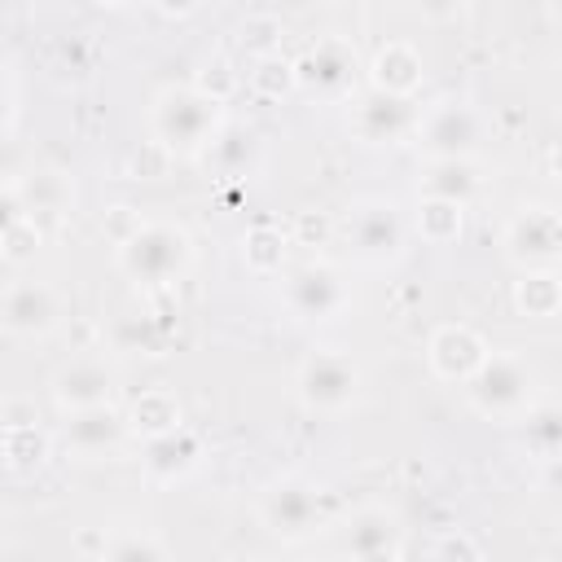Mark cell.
<instances>
[{
    "label": "cell",
    "mask_w": 562,
    "mask_h": 562,
    "mask_svg": "<svg viewBox=\"0 0 562 562\" xmlns=\"http://www.w3.org/2000/svg\"><path fill=\"white\" fill-rule=\"evenodd\" d=\"M193 259L189 233L171 220H140L123 241H114V263L127 281H136L140 290H162L171 281L184 277Z\"/></svg>",
    "instance_id": "cell-1"
},
{
    "label": "cell",
    "mask_w": 562,
    "mask_h": 562,
    "mask_svg": "<svg viewBox=\"0 0 562 562\" xmlns=\"http://www.w3.org/2000/svg\"><path fill=\"white\" fill-rule=\"evenodd\" d=\"M220 127H224V105L198 92L193 83H167L149 105L154 145L167 154H206Z\"/></svg>",
    "instance_id": "cell-2"
},
{
    "label": "cell",
    "mask_w": 562,
    "mask_h": 562,
    "mask_svg": "<svg viewBox=\"0 0 562 562\" xmlns=\"http://www.w3.org/2000/svg\"><path fill=\"white\" fill-rule=\"evenodd\" d=\"M474 413L492 422H522L536 395V369L522 351H487L483 364L461 382Z\"/></svg>",
    "instance_id": "cell-3"
},
{
    "label": "cell",
    "mask_w": 562,
    "mask_h": 562,
    "mask_svg": "<svg viewBox=\"0 0 562 562\" xmlns=\"http://www.w3.org/2000/svg\"><path fill=\"white\" fill-rule=\"evenodd\" d=\"M413 140L426 158H474L483 145V114L465 97H443L413 119Z\"/></svg>",
    "instance_id": "cell-4"
},
{
    "label": "cell",
    "mask_w": 562,
    "mask_h": 562,
    "mask_svg": "<svg viewBox=\"0 0 562 562\" xmlns=\"http://www.w3.org/2000/svg\"><path fill=\"white\" fill-rule=\"evenodd\" d=\"M505 259L518 263L522 272H558L562 259V220L553 206H522L509 215L501 233Z\"/></svg>",
    "instance_id": "cell-5"
},
{
    "label": "cell",
    "mask_w": 562,
    "mask_h": 562,
    "mask_svg": "<svg viewBox=\"0 0 562 562\" xmlns=\"http://www.w3.org/2000/svg\"><path fill=\"white\" fill-rule=\"evenodd\" d=\"M259 522L281 540H303L321 522V487L303 474H281L259 492Z\"/></svg>",
    "instance_id": "cell-6"
},
{
    "label": "cell",
    "mask_w": 562,
    "mask_h": 562,
    "mask_svg": "<svg viewBox=\"0 0 562 562\" xmlns=\"http://www.w3.org/2000/svg\"><path fill=\"white\" fill-rule=\"evenodd\" d=\"M290 66H294V83L325 101L347 97L356 88V70H360L356 48L342 35H316L299 57H290Z\"/></svg>",
    "instance_id": "cell-7"
},
{
    "label": "cell",
    "mask_w": 562,
    "mask_h": 562,
    "mask_svg": "<svg viewBox=\"0 0 562 562\" xmlns=\"http://www.w3.org/2000/svg\"><path fill=\"white\" fill-rule=\"evenodd\" d=\"M299 400L312 413H342L360 395V369L347 351H312L299 364Z\"/></svg>",
    "instance_id": "cell-8"
},
{
    "label": "cell",
    "mask_w": 562,
    "mask_h": 562,
    "mask_svg": "<svg viewBox=\"0 0 562 562\" xmlns=\"http://www.w3.org/2000/svg\"><path fill=\"white\" fill-rule=\"evenodd\" d=\"M281 294H285L290 316H299V321H329V316H338V312L351 303V285H347L342 272H338L334 263H325V259L299 263V268L285 277Z\"/></svg>",
    "instance_id": "cell-9"
},
{
    "label": "cell",
    "mask_w": 562,
    "mask_h": 562,
    "mask_svg": "<svg viewBox=\"0 0 562 562\" xmlns=\"http://www.w3.org/2000/svg\"><path fill=\"white\" fill-rule=\"evenodd\" d=\"M347 241L356 250V259L364 263H391L404 250V220L395 211V202L386 198H364L347 211Z\"/></svg>",
    "instance_id": "cell-10"
},
{
    "label": "cell",
    "mask_w": 562,
    "mask_h": 562,
    "mask_svg": "<svg viewBox=\"0 0 562 562\" xmlns=\"http://www.w3.org/2000/svg\"><path fill=\"white\" fill-rule=\"evenodd\" d=\"M61 321V299L48 281L18 277L0 290V329L18 338H40Z\"/></svg>",
    "instance_id": "cell-11"
},
{
    "label": "cell",
    "mask_w": 562,
    "mask_h": 562,
    "mask_svg": "<svg viewBox=\"0 0 562 562\" xmlns=\"http://www.w3.org/2000/svg\"><path fill=\"white\" fill-rule=\"evenodd\" d=\"M114 369L105 364V356H75L53 373V404L61 413H83V408H101L114 404Z\"/></svg>",
    "instance_id": "cell-12"
},
{
    "label": "cell",
    "mask_w": 562,
    "mask_h": 562,
    "mask_svg": "<svg viewBox=\"0 0 562 562\" xmlns=\"http://www.w3.org/2000/svg\"><path fill=\"white\" fill-rule=\"evenodd\" d=\"M413 119H417V110H413L408 97H386V92H373V88H364L356 97V105H351V127H356V136L364 145L404 140L413 132Z\"/></svg>",
    "instance_id": "cell-13"
},
{
    "label": "cell",
    "mask_w": 562,
    "mask_h": 562,
    "mask_svg": "<svg viewBox=\"0 0 562 562\" xmlns=\"http://www.w3.org/2000/svg\"><path fill=\"white\" fill-rule=\"evenodd\" d=\"M127 439V417L119 404H101V408H83V413H66L61 426V443L75 457H105Z\"/></svg>",
    "instance_id": "cell-14"
},
{
    "label": "cell",
    "mask_w": 562,
    "mask_h": 562,
    "mask_svg": "<svg viewBox=\"0 0 562 562\" xmlns=\"http://www.w3.org/2000/svg\"><path fill=\"white\" fill-rule=\"evenodd\" d=\"M487 356V342L470 329V325H439L426 342V360H430V373L443 378V382H465Z\"/></svg>",
    "instance_id": "cell-15"
},
{
    "label": "cell",
    "mask_w": 562,
    "mask_h": 562,
    "mask_svg": "<svg viewBox=\"0 0 562 562\" xmlns=\"http://www.w3.org/2000/svg\"><path fill=\"white\" fill-rule=\"evenodd\" d=\"M426 79V61H422V48L408 44V40H386L373 61H369V88L373 92H386V97H408L422 88Z\"/></svg>",
    "instance_id": "cell-16"
},
{
    "label": "cell",
    "mask_w": 562,
    "mask_h": 562,
    "mask_svg": "<svg viewBox=\"0 0 562 562\" xmlns=\"http://www.w3.org/2000/svg\"><path fill=\"white\" fill-rule=\"evenodd\" d=\"M479 189H483V176H479L474 158H426V167L417 176V193L430 202L470 206Z\"/></svg>",
    "instance_id": "cell-17"
},
{
    "label": "cell",
    "mask_w": 562,
    "mask_h": 562,
    "mask_svg": "<svg viewBox=\"0 0 562 562\" xmlns=\"http://www.w3.org/2000/svg\"><path fill=\"white\" fill-rule=\"evenodd\" d=\"M342 553L356 562V558H373V553H391L395 540H400V527H395V514L382 509V505H369V509H356L347 522H342Z\"/></svg>",
    "instance_id": "cell-18"
},
{
    "label": "cell",
    "mask_w": 562,
    "mask_h": 562,
    "mask_svg": "<svg viewBox=\"0 0 562 562\" xmlns=\"http://www.w3.org/2000/svg\"><path fill=\"white\" fill-rule=\"evenodd\" d=\"M198 457H202V439H198L189 426H176V430H167V435L145 439V470H149L154 479H162V483L189 474V470L198 465Z\"/></svg>",
    "instance_id": "cell-19"
},
{
    "label": "cell",
    "mask_w": 562,
    "mask_h": 562,
    "mask_svg": "<svg viewBox=\"0 0 562 562\" xmlns=\"http://www.w3.org/2000/svg\"><path fill=\"white\" fill-rule=\"evenodd\" d=\"M18 198H22V211L31 220L35 215H61L75 202V184L61 171H31L18 180Z\"/></svg>",
    "instance_id": "cell-20"
},
{
    "label": "cell",
    "mask_w": 562,
    "mask_h": 562,
    "mask_svg": "<svg viewBox=\"0 0 562 562\" xmlns=\"http://www.w3.org/2000/svg\"><path fill=\"white\" fill-rule=\"evenodd\" d=\"M206 158H211L220 171L241 176V171L259 158V136H255V127H246V123H228V119H224V127H220L215 140L206 145Z\"/></svg>",
    "instance_id": "cell-21"
},
{
    "label": "cell",
    "mask_w": 562,
    "mask_h": 562,
    "mask_svg": "<svg viewBox=\"0 0 562 562\" xmlns=\"http://www.w3.org/2000/svg\"><path fill=\"white\" fill-rule=\"evenodd\" d=\"M123 417H127V430H136V435H145V439L184 426V422H180V404H176L171 391H140V400H136Z\"/></svg>",
    "instance_id": "cell-22"
},
{
    "label": "cell",
    "mask_w": 562,
    "mask_h": 562,
    "mask_svg": "<svg viewBox=\"0 0 562 562\" xmlns=\"http://www.w3.org/2000/svg\"><path fill=\"white\" fill-rule=\"evenodd\" d=\"M514 307L531 321H549L558 316L562 307V285H558V272H522L518 285H514Z\"/></svg>",
    "instance_id": "cell-23"
},
{
    "label": "cell",
    "mask_w": 562,
    "mask_h": 562,
    "mask_svg": "<svg viewBox=\"0 0 562 562\" xmlns=\"http://www.w3.org/2000/svg\"><path fill=\"white\" fill-rule=\"evenodd\" d=\"M461 228H465V206L430 202V198L417 202V233H422V241H430V246H452V241L461 237Z\"/></svg>",
    "instance_id": "cell-24"
},
{
    "label": "cell",
    "mask_w": 562,
    "mask_h": 562,
    "mask_svg": "<svg viewBox=\"0 0 562 562\" xmlns=\"http://www.w3.org/2000/svg\"><path fill=\"white\" fill-rule=\"evenodd\" d=\"M522 422H527V448H531L540 461H553L558 448H562V417H558V408H553V404L527 408Z\"/></svg>",
    "instance_id": "cell-25"
},
{
    "label": "cell",
    "mask_w": 562,
    "mask_h": 562,
    "mask_svg": "<svg viewBox=\"0 0 562 562\" xmlns=\"http://www.w3.org/2000/svg\"><path fill=\"white\" fill-rule=\"evenodd\" d=\"M241 255H246V268H250V272H277V268H281V259H285V241H281V233H277V228L259 224V228H250V233H246Z\"/></svg>",
    "instance_id": "cell-26"
},
{
    "label": "cell",
    "mask_w": 562,
    "mask_h": 562,
    "mask_svg": "<svg viewBox=\"0 0 562 562\" xmlns=\"http://www.w3.org/2000/svg\"><path fill=\"white\" fill-rule=\"evenodd\" d=\"M110 338H114L119 351H158L162 347V334H158L154 316H132V312L114 321Z\"/></svg>",
    "instance_id": "cell-27"
},
{
    "label": "cell",
    "mask_w": 562,
    "mask_h": 562,
    "mask_svg": "<svg viewBox=\"0 0 562 562\" xmlns=\"http://www.w3.org/2000/svg\"><path fill=\"white\" fill-rule=\"evenodd\" d=\"M250 83H255L263 97L290 92V88H294V66H290V57H281V53H259V66L250 70Z\"/></svg>",
    "instance_id": "cell-28"
},
{
    "label": "cell",
    "mask_w": 562,
    "mask_h": 562,
    "mask_svg": "<svg viewBox=\"0 0 562 562\" xmlns=\"http://www.w3.org/2000/svg\"><path fill=\"white\" fill-rule=\"evenodd\" d=\"M430 562H483V549L470 531H448V536L435 540Z\"/></svg>",
    "instance_id": "cell-29"
},
{
    "label": "cell",
    "mask_w": 562,
    "mask_h": 562,
    "mask_svg": "<svg viewBox=\"0 0 562 562\" xmlns=\"http://www.w3.org/2000/svg\"><path fill=\"white\" fill-rule=\"evenodd\" d=\"M35 246H40V228H35V220L26 215V220L0 241V255H4V259H26V255H35Z\"/></svg>",
    "instance_id": "cell-30"
},
{
    "label": "cell",
    "mask_w": 562,
    "mask_h": 562,
    "mask_svg": "<svg viewBox=\"0 0 562 562\" xmlns=\"http://www.w3.org/2000/svg\"><path fill=\"white\" fill-rule=\"evenodd\" d=\"M110 562H162V549L154 540H140V536H127L110 549Z\"/></svg>",
    "instance_id": "cell-31"
},
{
    "label": "cell",
    "mask_w": 562,
    "mask_h": 562,
    "mask_svg": "<svg viewBox=\"0 0 562 562\" xmlns=\"http://www.w3.org/2000/svg\"><path fill=\"white\" fill-rule=\"evenodd\" d=\"M22 220H26V211H22L18 184H0V241H4Z\"/></svg>",
    "instance_id": "cell-32"
},
{
    "label": "cell",
    "mask_w": 562,
    "mask_h": 562,
    "mask_svg": "<svg viewBox=\"0 0 562 562\" xmlns=\"http://www.w3.org/2000/svg\"><path fill=\"white\" fill-rule=\"evenodd\" d=\"M0 422H4V430H13V426H35V422H40V413H35L31 404H22V400H18V404H9V408L0 413Z\"/></svg>",
    "instance_id": "cell-33"
},
{
    "label": "cell",
    "mask_w": 562,
    "mask_h": 562,
    "mask_svg": "<svg viewBox=\"0 0 562 562\" xmlns=\"http://www.w3.org/2000/svg\"><path fill=\"white\" fill-rule=\"evenodd\" d=\"M356 562H395V549L391 553H373V558H356Z\"/></svg>",
    "instance_id": "cell-34"
},
{
    "label": "cell",
    "mask_w": 562,
    "mask_h": 562,
    "mask_svg": "<svg viewBox=\"0 0 562 562\" xmlns=\"http://www.w3.org/2000/svg\"><path fill=\"white\" fill-rule=\"evenodd\" d=\"M0 114H4V83H0Z\"/></svg>",
    "instance_id": "cell-35"
}]
</instances>
